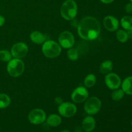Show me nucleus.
Segmentation results:
<instances>
[{"label":"nucleus","mask_w":132,"mask_h":132,"mask_svg":"<svg viewBox=\"0 0 132 132\" xmlns=\"http://www.w3.org/2000/svg\"><path fill=\"white\" fill-rule=\"evenodd\" d=\"M61 132H70L69 131H68V130H63V131H62Z\"/></svg>","instance_id":"obj_32"},{"label":"nucleus","mask_w":132,"mask_h":132,"mask_svg":"<svg viewBox=\"0 0 132 132\" xmlns=\"http://www.w3.org/2000/svg\"><path fill=\"white\" fill-rule=\"evenodd\" d=\"M61 47L59 43L52 40H46L42 46V52L46 57L55 58L61 53Z\"/></svg>","instance_id":"obj_3"},{"label":"nucleus","mask_w":132,"mask_h":132,"mask_svg":"<svg viewBox=\"0 0 132 132\" xmlns=\"http://www.w3.org/2000/svg\"><path fill=\"white\" fill-rule=\"evenodd\" d=\"M96 122L94 117L92 116H87L83 119L82 122V129L86 132H91L95 129Z\"/></svg>","instance_id":"obj_13"},{"label":"nucleus","mask_w":132,"mask_h":132,"mask_svg":"<svg viewBox=\"0 0 132 132\" xmlns=\"http://www.w3.org/2000/svg\"><path fill=\"white\" fill-rule=\"evenodd\" d=\"M125 10H126V12L127 13H128V14H131L132 13V3L131 2L130 3H127L126 5V6H125Z\"/></svg>","instance_id":"obj_25"},{"label":"nucleus","mask_w":132,"mask_h":132,"mask_svg":"<svg viewBox=\"0 0 132 132\" xmlns=\"http://www.w3.org/2000/svg\"><path fill=\"white\" fill-rule=\"evenodd\" d=\"M77 33L84 40L93 41L97 38L101 33V25L99 21L92 16L82 18L77 27Z\"/></svg>","instance_id":"obj_1"},{"label":"nucleus","mask_w":132,"mask_h":132,"mask_svg":"<svg viewBox=\"0 0 132 132\" xmlns=\"http://www.w3.org/2000/svg\"><path fill=\"white\" fill-rule=\"evenodd\" d=\"M55 101L57 103H58L59 104H60L63 103V99H62L61 97H57L55 99Z\"/></svg>","instance_id":"obj_28"},{"label":"nucleus","mask_w":132,"mask_h":132,"mask_svg":"<svg viewBox=\"0 0 132 132\" xmlns=\"http://www.w3.org/2000/svg\"><path fill=\"white\" fill-rule=\"evenodd\" d=\"M11 103L10 97L5 94H0V109H4L9 106Z\"/></svg>","instance_id":"obj_20"},{"label":"nucleus","mask_w":132,"mask_h":132,"mask_svg":"<svg viewBox=\"0 0 132 132\" xmlns=\"http://www.w3.org/2000/svg\"><path fill=\"white\" fill-rule=\"evenodd\" d=\"M75 132H82V130H81V128L79 126H77L75 129Z\"/></svg>","instance_id":"obj_31"},{"label":"nucleus","mask_w":132,"mask_h":132,"mask_svg":"<svg viewBox=\"0 0 132 132\" xmlns=\"http://www.w3.org/2000/svg\"><path fill=\"white\" fill-rule=\"evenodd\" d=\"M28 121L33 125L42 124L46 119V115L45 111L40 108H36L31 111L28 116Z\"/></svg>","instance_id":"obj_8"},{"label":"nucleus","mask_w":132,"mask_h":132,"mask_svg":"<svg viewBox=\"0 0 132 132\" xmlns=\"http://www.w3.org/2000/svg\"><path fill=\"white\" fill-rule=\"evenodd\" d=\"M113 69V63L111 60H105L101 64L99 70L101 73L103 74H107V73L111 72Z\"/></svg>","instance_id":"obj_17"},{"label":"nucleus","mask_w":132,"mask_h":132,"mask_svg":"<svg viewBox=\"0 0 132 132\" xmlns=\"http://www.w3.org/2000/svg\"><path fill=\"white\" fill-rule=\"evenodd\" d=\"M61 15L67 21L76 18L77 14V5L74 0H66L61 7Z\"/></svg>","instance_id":"obj_2"},{"label":"nucleus","mask_w":132,"mask_h":132,"mask_svg":"<svg viewBox=\"0 0 132 132\" xmlns=\"http://www.w3.org/2000/svg\"><path fill=\"white\" fill-rule=\"evenodd\" d=\"M103 25L109 32H116L119 27V21L112 15H107L103 19Z\"/></svg>","instance_id":"obj_12"},{"label":"nucleus","mask_w":132,"mask_h":132,"mask_svg":"<svg viewBox=\"0 0 132 132\" xmlns=\"http://www.w3.org/2000/svg\"><path fill=\"white\" fill-rule=\"evenodd\" d=\"M122 90L125 94L132 95V76H129L125 78L121 82Z\"/></svg>","instance_id":"obj_15"},{"label":"nucleus","mask_w":132,"mask_h":132,"mask_svg":"<svg viewBox=\"0 0 132 132\" xmlns=\"http://www.w3.org/2000/svg\"><path fill=\"white\" fill-rule=\"evenodd\" d=\"M28 52V47L27 44L19 42L14 44L11 48L12 55L14 58L22 59L27 55Z\"/></svg>","instance_id":"obj_10"},{"label":"nucleus","mask_w":132,"mask_h":132,"mask_svg":"<svg viewBox=\"0 0 132 132\" xmlns=\"http://www.w3.org/2000/svg\"><path fill=\"white\" fill-rule=\"evenodd\" d=\"M88 91L85 86H79L73 90L71 98L75 103H82L88 97Z\"/></svg>","instance_id":"obj_9"},{"label":"nucleus","mask_w":132,"mask_h":132,"mask_svg":"<svg viewBox=\"0 0 132 132\" xmlns=\"http://www.w3.org/2000/svg\"><path fill=\"white\" fill-rule=\"evenodd\" d=\"M116 37L117 40L121 43H126L128 40V34L126 30H117L116 31Z\"/></svg>","instance_id":"obj_21"},{"label":"nucleus","mask_w":132,"mask_h":132,"mask_svg":"<svg viewBox=\"0 0 132 132\" xmlns=\"http://www.w3.org/2000/svg\"><path fill=\"white\" fill-rule=\"evenodd\" d=\"M70 21L71 25H72V27H73V28H77V27H78L79 23V22L77 21L76 20L75 18H74V19H72V20H70Z\"/></svg>","instance_id":"obj_26"},{"label":"nucleus","mask_w":132,"mask_h":132,"mask_svg":"<svg viewBox=\"0 0 132 132\" xmlns=\"http://www.w3.org/2000/svg\"><path fill=\"white\" fill-rule=\"evenodd\" d=\"M46 122L48 125L52 127L58 126L62 122V119L57 114H52L46 119Z\"/></svg>","instance_id":"obj_16"},{"label":"nucleus","mask_w":132,"mask_h":132,"mask_svg":"<svg viewBox=\"0 0 132 132\" xmlns=\"http://www.w3.org/2000/svg\"><path fill=\"white\" fill-rule=\"evenodd\" d=\"M12 55L11 52L7 50H0V60L3 62H9L12 59Z\"/></svg>","instance_id":"obj_24"},{"label":"nucleus","mask_w":132,"mask_h":132,"mask_svg":"<svg viewBox=\"0 0 132 132\" xmlns=\"http://www.w3.org/2000/svg\"><path fill=\"white\" fill-rule=\"evenodd\" d=\"M131 126H132V121H131Z\"/></svg>","instance_id":"obj_34"},{"label":"nucleus","mask_w":132,"mask_h":132,"mask_svg":"<svg viewBox=\"0 0 132 132\" xmlns=\"http://www.w3.org/2000/svg\"><path fill=\"white\" fill-rule=\"evenodd\" d=\"M30 40L35 44L41 45L46 41V37L45 34L39 31H34L30 35Z\"/></svg>","instance_id":"obj_14"},{"label":"nucleus","mask_w":132,"mask_h":132,"mask_svg":"<svg viewBox=\"0 0 132 132\" xmlns=\"http://www.w3.org/2000/svg\"><path fill=\"white\" fill-rule=\"evenodd\" d=\"M104 4H110L111 3H112L113 1H114V0H100Z\"/></svg>","instance_id":"obj_29"},{"label":"nucleus","mask_w":132,"mask_h":132,"mask_svg":"<svg viewBox=\"0 0 132 132\" xmlns=\"http://www.w3.org/2000/svg\"><path fill=\"white\" fill-rule=\"evenodd\" d=\"M5 18H4L3 15H0V27H2V26L3 25L4 23H5Z\"/></svg>","instance_id":"obj_27"},{"label":"nucleus","mask_w":132,"mask_h":132,"mask_svg":"<svg viewBox=\"0 0 132 132\" xmlns=\"http://www.w3.org/2000/svg\"><path fill=\"white\" fill-rule=\"evenodd\" d=\"M58 112L61 116L64 117H72L77 113V107L74 104L70 102H64L59 104Z\"/></svg>","instance_id":"obj_6"},{"label":"nucleus","mask_w":132,"mask_h":132,"mask_svg":"<svg viewBox=\"0 0 132 132\" xmlns=\"http://www.w3.org/2000/svg\"><path fill=\"white\" fill-rule=\"evenodd\" d=\"M97 81L96 77L93 73H90L87 75L84 80V84L86 88H92L94 86Z\"/></svg>","instance_id":"obj_19"},{"label":"nucleus","mask_w":132,"mask_h":132,"mask_svg":"<svg viewBox=\"0 0 132 132\" xmlns=\"http://www.w3.org/2000/svg\"><path fill=\"white\" fill-rule=\"evenodd\" d=\"M125 94V92L122 89H116V90H113V92L112 93V99L114 101H119L124 97Z\"/></svg>","instance_id":"obj_22"},{"label":"nucleus","mask_w":132,"mask_h":132,"mask_svg":"<svg viewBox=\"0 0 132 132\" xmlns=\"http://www.w3.org/2000/svg\"><path fill=\"white\" fill-rule=\"evenodd\" d=\"M128 34V39H132V30H126Z\"/></svg>","instance_id":"obj_30"},{"label":"nucleus","mask_w":132,"mask_h":132,"mask_svg":"<svg viewBox=\"0 0 132 132\" xmlns=\"http://www.w3.org/2000/svg\"><path fill=\"white\" fill-rule=\"evenodd\" d=\"M121 24L123 29L126 30H132V17L125 15L121 19Z\"/></svg>","instance_id":"obj_18"},{"label":"nucleus","mask_w":132,"mask_h":132,"mask_svg":"<svg viewBox=\"0 0 132 132\" xmlns=\"http://www.w3.org/2000/svg\"><path fill=\"white\" fill-rule=\"evenodd\" d=\"M7 72L11 77H18L21 76L24 71V63L21 59H12L8 62Z\"/></svg>","instance_id":"obj_4"},{"label":"nucleus","mask_w":132,"mask_h":132,"mask_svg":"<svg viewBox=\"0 0 132 132\" xmlns=\"http://www.w3.org/2000/svg\"><path fill=\"white\" fill-rule=\"evenodd\" d=\"M130 2H131V3H132V0H130Z\"/></svg>","instance_id":"obj_33"},{"label":"nucleus","mask_w":132,"mask_h":132,"mask_svg":"<svg viewBox=\"0 0 132 132\" xmlns=\"http://www.w3.org/2000/svg\"><path fill=\"white\" fill-rule=\"evenodd\" d=\"M58 41L61 47L65 49L72 48L75 44V38L73 35L69 31L61 32L58 37Z\"/></svg>","instance_id":"obj_7"},{"label":"nucleus","mask_w":132,"mask_h":132,"mask_svg":"<svg viewBox=\"0 0 132 132\" xmlns=\"http://www.w3.org/2000/svg\"><path fill=\"white\" fill-rule=\"evenodd\" d=\"M104 82L107 87L110 90H116V89L119 88L121 86V78L117 74L115 73H107L106 76L104 78Z\"/></svg>","instance_id":"obj_11"},{"label":"nucleus","mask_w":132,"mask_h":132,"mask_svg":"<svg viewBox=\"0 0 132 132\" xmlns=\"http://www.w3.org/2000/svg\"><path fill=\"white\" fill-rule=\"evenodd\" d=\"M67 55H68V57L70 60L75 61L79 59V52L77 49L72 47L68 49V52H67Z\"/></svg>","instance_id":"obj_23"},{"label":"nucleus","mask_w":132,"mask_h":132,"mask_svg":"<svg viewBox=\"0 0 132 132\" xmlns=\"http://www.w3.org/2000/svg\"><path fill=\"white\" fill-rule=\"evenodd\" d=\"M84 110L88 115H95L100 111L102 103L100 99L97 97H92L85 101Z\"/></svg>","instance_id":"obj_5"}]
</instances>
